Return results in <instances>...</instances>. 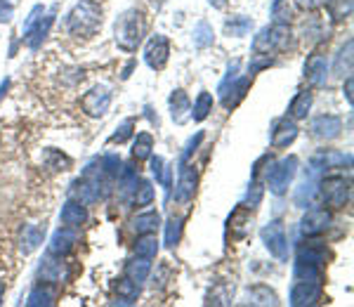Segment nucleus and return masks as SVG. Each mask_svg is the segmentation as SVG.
<instances>
[{"mask_svg":"<svg viewBox=\"0 0 354 307\" xmlns=\"http://www.w3.org/2000/svg\"><path fill=\"white\" fill-rule=\"evenodd\" d=\"M147 33V21L145 15L140 10H125V12L116 19V26H113V41H116L118 48L123 53H135L137 48L145 41Z\"/></svg>","mask_w":354,"mask_h":307,"instance_id":"1","label":"nucleus"},{"mask_svg":"<svg viewBox=\"0 0 354 307\" xmlns=\"http://www.w3.org/2000/svg\"><path fill=\"white\" fill-rule=\"evenodd\" d=\"M102 26V8L95 0H81L66 15V31L76 38H90Z\"/></svg>","mask_w":354,"mask_h":307,"instance_id":"2","label":"nucleus"},{"mask_svg":"<svg viewBox=\"0 0 354 307\" xmlns=\"http://www.w3.org/2000/svg\"><path fill=\"white\" fill-rule=\"evenodd\" d=\"M290 45V28L288 24H274V26H267L255 36L253 41V50L260 55H277V53H283Z\"/></svg>","mask_w":354,"mask_h":307,"instance_id":"3","label":"nucleus"},{"mask_svg":"<svg viewBox=\"0 0 354 307\" xmlns=\"http://www.w3.org/2000/svg\"><path fill=\"white\" fill-rule=\"evenodd\" d=\"M319 196H322V201L326 203L328 210L345 208L352 196L350 180L340 178V175H330V178L322 180V185H319Z\"/></svg>","mask_w":354,"mask_h":307,"instance_id":"4","label":"nucleus"},{"mask_svg":"<svg viewBox=\"0 0 354 307\" xmlns=\"http://www.w3.org/2000/svg\"><path fill=\"white\" fill-rule=\"evenodd\" d=\"M295 173H298V158L295 156L283 158L281 163H274V168L267 173V185H270L272 194H277V196L286 194Z\"/></svg>","mask_w":354,"mask_h":307,"instance_id":"5","label":"nucleus"},{"mask_svg":"<svg viewBox=\"0 0 354 307\" xmlns=\"http://www.w3.org/2000/svg\"><path fill=\"white\" fill-rule=\"evenodd\" d=\"M262 241H265L267 251H270L277 260H286L288 255V239H286V230L279 220H272L270 225L262 227L260 232Z\"/></svg>","mask_w":354,"mask_h":307,"instance_id":"6","label":"nucleus"},{"mask_svg":"<svg viewBox=\"0 0 354 307\" xmlns=\"http://www.w3.org/2000/svg\"><path fill=\"white\" fill-rule=\"evenodd\" d=\"M168 57H170V41L163 36V33H156V36L149 38L145 48V62L147 66L153 71H161L165 64H168Z\"/></svg>","mask_w":354,"mask_h":307,"instance_id":"7","label":"nucleus"},{"mask_svg":"<svg viewBox=\"0 0 354 307\" xmlns=\"http://www.w3.org/2000/svg\"><path fill=\"white\" fill-rule=\"evenodd\" d=\"M322 298H324L322 281H300V279H295L293 288H290V305H295V307L317 305Z\"/></svg>","mask_w":354,"mask_h":307,"instance_id":"8","label":"nucleus"},{"mask_svg":"<svg viewBox=\"0 0 354 307\" xmlns=\"http://www.w3.org/2000/svg\"><path fill=\"white\" fill-rule=\"evenodd\" d=\"M330 210L328 208H312L305 213V218L300 220V232L305 236H319L330 227Z\"/></svg>","mask_w":354,"mask_h":307,"instance_id":"9","label":"nucleus"},{"mask_svg":"<svg viewBox=\"0 0 354 307\" xmlns=\"http://www.w3.org/2000/svg\"><path fill=\"white\" fill-rule=\"evenodd\" d=\"M248 88H250V78L248 76H236L232 83H227V85H220V102H222V106H225L227 111H232L234 106L239 104L243 97H245V93H248Z\"/></svg>","mask_w":354,"mask_h":307,"instance_id":"10","label":"nucleus"},{"mask_svg":"<svg viewBox=\"0 0 354 307\" xmlns=\"http://www.w3.org/2000/svg\"><path fill=\"white\" fill-rule=\"evenodd\" d=\"M81 106H83V111L88 113V116H93V118L104 116V113L109 111V106H111V93H109V88H93L83 97Z\"/></svg>","mask_w":354,"mask_h":307,"instance_id":"11","label":"nucleus"},{"mask_svg":"<svg viewBox=\"0 0 354 307\" xmlns=\"http://www.w3.org/2000/svg\"><path fill=\"white\" fill-rule=\"evenodd\" d=\"M78 243V232L76 227H62L57 230L53 239H50V246H48V253L53 258H64L73 251V246Z\"/></svg>","mask_w":354,"mask_h":307,"instance_id":"12","label":"nucleus"},{"mask_svg":"<svg viewBox=\"0 0 354 307\" xmlns=\"http://www.w3.org/2000/svg\"><path fill=\"white\" fill-rule=\"evenodd\" d=\"M38 12V8L33 10V15H31V19H28V24L24 28V41L28 48H38L45 38H48V33H50V26H53V21H55V17H36Z\"/></svg>","mask_w":354,"mask_h":307,"instance_id":"13","label":"nucleus"},{"mask_svg":"<svg viewBox=\"0 0 354 307\" xmlns=\"http://www.w3.org/2000/svg\"><path fill=\"white\" fill-rule=\"evenodd\" d=\"M312 135L319 140H335L340 138L342 133V118L340 116H333V113H322L312 121Z\"/></svg>","mask_w":354,"mask_h":307,"instance_id":"14","label":"nucleus"},{"mask_svg":"<svg viewBox=\"0 0 354 307\" xmlns=\"http://www.w3.org/2000/svg\"><path fill=\"white\" fill-rule=\"evenodd\" d=\"M298 138V126L290 116H283L274 123V130H272V147L274 149H286L290 147Z\"/></svg>","mask_w":354,"mask_h":307,"instance_id":"15","label":"nucleus"},{"mask_svg":"<svg viewBox=\"0 0 354 307\" xmlns=\"http://www.w3.org/2000/svg\"><path fill=\"white\" fill-rule=\"evenodd\" d=\"M305 78H307V83L314 85V88H319V85L326 83V78H328V59H326V55L312 53L310 57H307V62H305Z\"/></svg>","mask_w":354,"mask_h":307,"instance_id":"16","label":"nucleus"},{"mask_svg":"<svg viewBox=\"0 0 354 307\" xmlns=\"http://www.w3.org/2000/svg\"><path fill=\"white\" fill-rule=\"evenodd\" d=\"M196 185H198V173L192 166H182L180 170V180H177L175 187V201L180 203H189L194 194H196Z\"/></svg>","mask_w":354,"mask_h":307,"instance_id":"17","label":"nucleus"},{"mask_svg":"<svg viewBox=\"0 0 354 307\" xmlns=\"http://www.w3.org/2000/svg\"><path fill=\"white\" fill-rule=\"evenodd\" d=\"M250 223H253V213H250L248 206L241 203V206L234 208V213L227 220V230L232 232V239H243L250 232V227H253Z\"/></svg>","mask_w":354,"mask_h":307,"instance_id":"18","label":"nucleus"},{"mask_svg":"<svg viewBox=\"0 0 354 307\" xmlns=\"http://www.w3.org/2000/svg\"><path fill=\"white\" fill-rule=\"evenodd\" d=\"M68 196H71L73 201H81L83 206H93L97 198H100V182H90L88 178L73 182Z\"/></svg>","mask_w":354,"mask_h":307,"instance_id":"19","label":"nucleus"},{"mask_svg":"<svg viewBox=\"0 0 354 307\" xmlns=\"http://www.w3.org/2000/svg\"><path fill=\"white\" fill-rule=\"evenodd\" d=\"M170 116H173L175 123H187L192 118V100L185 90H175L170 95Z\"/></svg>","mask_w":354,"mask_h":307,"instance_id":"20","label":"nucleus"},{"mask_svg":"<svg viewBox=\"0 0 354 307\" xmlns=\"http://www.w3.org/2000/svg\"><path fill=\"white\" fill-rule=\"evenodd\" d=\"M59 220H62V225L64 227H81L85 220H88V208L83 206L81 201H68L64 203V208H62V213H59Z\"/></svg>","mask_w":354,"mask_h":307,"instance_id":"21","label":"nucleus"},{"mask_svg":"<svg viewBox=\"0 0 354 307\" xmlns=\"http://www.w3.org/2000/svg\"><path fill=\"white\" fill-rule=\"evenodd\" d=\"M68 277V270L64 263L59 260H45V263L38 267V279L43 283H62Z\"/></svg>","mask_w":354,"mask_h":307,"instance_id":"22","label":"nucleus"},{"mask_svg":"<svg viewBox=\"0 0 354 307\" xmlns=\"http://www.w3.org/2000/svg\"><path fill=\"white\" fill-rule=\"evenodd\" d=\"M161 225V215L156 210H147V213H140L130 220V230L137 232V234H151V232L158 230Z\"/></svg>","mask_w":354,"mask_h":307,"instance_id":"23","label":"nucleus"},{"mask_svg":"<svg viewBox=\"0 0 354 307\" xmlns=\"http://www.w3.org/2000/svg\"><path fill=\"white\" fill-rule=\"evenodd\" d=\"M342 163H350V156L340 151H333V149H326V151H319L317 156L312 158V170H324V168H340Z\"/></svg>","mask_w":354,"mask_h":307,"instance_id":"24","label":"nucleus"},{"mask_svg":"<svg viewBox=\"0 0 354 307\" xmlns=\"http://www.w3.org/2000/svg\"><path fill=\"white\" fill-rule=\"evenodd\" d=\"M352 53H354V43H352V41H347V43L340 48V53L335 55L333 76H338V78H347V76H352V62H354Z\"/></svg>","mask_w":354,"mask_h":307,"instance_id":"25","label":"nucleus"},{"mask_svg":"<svg viewBox=\"0 0 354 307\" xmlns=\"http://www.w3.org/2000/svg\"><path fill=\"white\" fill-rule=\"evenodd\" d=\"M151 258H145V255H137L135 260H130V263H125V277L128 279H133L135 283H142L147 281V277H149L151 272Z\"/></svg>","mask_w":354,"mask_h":307,"instance_id":"26","label":"nucleus"},{"mask_svg":"<svg viewBox=\"0 0 354 307\" xmlns=\"http://www.w3.org/2000/svg\"><path fill=\"white\" fill-rule=\"evenodd\" d=\"M310 109H312V93L310 90H300L293 97V102L288 104V116L293 121H302V118H307Z\"/></svg>","mask_w":354,"mask_h":307,"instance_id":"27","label":"nucleus"},{"mask_svg":"<svg viewBox=\"0 0 354 307\" xmlns=\"http://www.w3.org/2000/svg\"><path fill=\"white\" fill-rule=\"evenodd\" d=\"M326 258H328V248L324 243H307V246L298 248V260H305V263L324 267Z\"/></svg>","mask_w":354,"mask_h":307,"instance_id":"28","label":"nucleus"},{"mask_svg":"<svg viewBox=\"0 0 354 307\" xmlns=\"http://www.w3.org/2000/svg\"><path fill=\"white\" fill-rule=\"evenodd\" d=\"M43 243V232L38 225H26L24 232H21V253L28 255L33 253L38 246Z\"/></svg>","mask_w":354,"mask_h":307,"instance_id":"29","label":"nucleus"},{"mask_svg":"<svg viewBox=\"0 0 354 307\" xmlns=\"http://www.w3.org/2000/svg\"><path fill=\"white\" fill-rule=\"evenodd\" d=\"M352 8H354V0H326V10H328L330 19H333L335 24L350 19Z\"/></svg>","mask_w":354,"mask_h":307,"instance_id":"30","label":"nucleus"},{"mask_svg":"<svg viewBox=\"0 0 354 307\" xmlns=\"http://www.w3.org/2000/svg\"><path fill=\"white\" fill-rule=\"evenodd\" d=\"M293 275H295V279H300V281H322V267L305 263V260H295Z\"/></svg>","mask_w":354,"mask_h":307,"instance_id":"31","label":"nucleus"},{"mask_svg":"<svg viewBox=\"0 0 354 307\" xmlns=\"http://www.w3.org/2000/svg\"><path fill=\"white\" fill-rule=\"evenodd\" d=\"M151 149H153L151 133H137L135 145H133V158H137V161H145V158L151 156Z\"/></svg>","mask_w":354,"mask_h":307,"instance_id":"32","label":"nucleus"},{"mask_svg":"<svg viewBox=\"0 0 354 307\" xmlns=\"http://www.w3.org/2000/svg\"><path fill=\"white\" fill-rule=\"evenodd\" d=\"M210 111H213V95H210V93H201L196 97V102H194V106H192V118L201 123V121L208 118Z\"/></svg>","mask_w":354,"mask_h":307,"instance_id":"33","label":"nucleus"},{"mask_svg":"<svg viewBox=\"0 0 354 307\" xmlns=\"http://www.w3.org/2000/svg\"><path fill=\"white\" fill-rule=\"evenodd\" d=\"M158 253V239L151 234H140L135 241V255H145V258H156Z\"/></svg>","mask_w":354,"mask_h":307,"instance_id":"34","label":"nucleus"},{"mask_svg":"<svg viewBox=\"0 0 354 307\" xmlns=\"http://www.w3.org/2000/svg\"><path fill=\"white\" fill-rule=\"evenodd\" d=\"M213 43H215L213 26H210L208 21H198V24L194 26V45H196V48H210Z\"/></svg>","mask_w":354,"mask_h":307,"instance_id":"35","label":"nucleus"},{"mask_svg":"<svg viewBox=\"0 0 354 307\" xmlns=\"http://www.w3.org/2000/svg\"><path fill=\"white\" fill-rule=\"evenodd\" d=\"M182 232H185V218H170L165 225V246L175 248L182 239Z\"/></svg>","mask_w":354,"mask_h":307,"instance_id":"36","label":"nucleus"},{"mask_svg":"<svg viewBox=\"0 0 354 307\" xmlns=\"http://www.w3.org/2000/svg\"><path fill=\"white\" fill-rule=\"evenodd\" d=\"M116 293H118V298L123 300V303H135L137 298H140V283H135L133 279H118L116 283Z\"/></svg>","mask_w":354,"mask_h":307,"instance_id":"37","label":"nucleus"},{"mask_svg":"<svg viewBox=\"0 0 354 307\" xmlns=\"http://www.w3.org/2000/svg\"><path fill=\"white\" fill-rule=\"evenodd\" d=\"M55 303V291H50L48 288V283H38L36 288L31 291V295H28V300H26V305H31V307H36V305H53Z\"/></svg>","mask_w":354,"mask_h":307,"instance_id":"38","label":"nucleus"},{"mask_svg":"<svg viewBox=\"0 0 354 307\" xmlns=\"http://www.w3.org/2000/svg\"><path fill=\"white\" fill-rule=\"evenodd\" d=\"M248 298L253 305H279V298L277 293L272 291V288L267 286H253L248 291Z\"/></svg>","mask_w":354,"mask_h":307,"instance_id":"39","label":"nucleus"},{"mask_svg":"<svg viewBox=\"0 0 354 307\" xmlns=\"http://www.w3.org/2000/svg\"><path fill=\"white\" fill-rule=\"evenodd\" d=\"M151 158V173L153 178H156V182H161V185L165 187V189H170V175H173V168L165 166V161L161 156H149Z\"/></svg>","mask_w":354,"mask_h":307,"instance_id":"40","label":"nucleus"},{"mask_svg":"<svg viewBox=\"0 0 354 307\" xmlns=\"http://www.w3.org/2000/svg\"><path fill=\"white\" fill-rule=\"evenodd\" d=\"M153 203V187L151 182H140V187H135L133 206L135 208H147Z\"/></svg>","mask_w":354,"mask_h":307,"instance_id":"41","label":"nucleus"},{"mask_svg":"<svg viewBox=\"0 0 354 307\" xmlns=\"http://www.w3.org/2000/svg\"><path fill=\"white\" fill-rule=\"evenodd\" d=\"M250 26H253V21L248 19V17H232V19L225 21V31L230 33V36H245V33L250 31Z\"/></svg>","mask_w":354,"mask_h":307,"instance_id":"42","label":"nucleus"},{"mask_svg":"<svg viewBox=\"0 0 354 307\" xmlns=\"http://www.w3.org/2000/svg\"><path fill=\"white\" fill-rule=\"evenodd\" d=\"M102 173L116 178V175L121 173V158H118L116 154H106V156L102 158Z\"/></svg>","mask_w":354,"mask_h":307,"instance_id":"43","label":"nucleus"},{"mask_svg":"<svg viewBox=\"0 0 354 307\" xmlns=\"http://www.w3.org/2000/svg\"><path fill=\"white\" fill-rule=\"evenodd\" d=\"M48 166L53 170H68L71 168V158L59 151H48Z\"/></svg>","mask_w":354,"mask_h":307,"instance_id":"44","label":"nucleus"},{"mask_svg":"<svg viewBox=\"0 0 354 307\" xmlns=\"http://www.w3.org/2000/svg\"><path fill=\"white\" fill-rule=\"evenodd\" d=\"M274 64V59L270 55H260V53H255L253 55V62L248 64V73L253 76V73H258V71H262V69H270V66Z\"/></svg>","mask_w":354,"mask_h":307,"instance_id":"45","label":"nucleus"},{"mask_svg":"<svg viewBox=\"0 0 354 307\" xmlns=\"http://www.w3.org/2000/svg\"><path fill=\"white\" fill-rule=\"evenodd\" d=\"M133 128H135V121H133V118H128V121H125L123 126L111 135L109 142H113V145H116V142H118V145H123V142L128 140L130 135H133Z\"/></svg>","mask_w":354,"mask_h":307,"instance_id":"46","label":"nucleus"},{"mask_svg":"<svg viewBox=\"0 0 354 307\" xmlns=\"http://www.w3.org/2000/svg\"><path fill=\"white\" fill-rule=\"evenodd\" d=\"M260 198H262V187L258 185V182L253 180V185H250V189H248V198H245L243 206L255 208V206H258V203H260Z\"/></svg>","mask_w":354,"mask_h":307,"instance_id":"47","label":"nucleus"},{"mask_svg":"<svg viewBox=\"0 0 354 307\" xmlns=\"http://www.w3.org/2000/svg\"><path fill=\"white\" fill-rule=\"evenodd\" d=\"M201 140H203V133H198L196 138H194V140H189V145L185 147V154H182V166H185V163L189 161V156H192L194 151H196V147L201 145Z\"/></svg>","mask_w":354,"mask_h":307,"instance_id":"48","label":"nucleus"},{"mask_svg":"<svg viewBox=\"0 0 354 307\" xmlns=\"http://www.w3.org/2000/svg\"><path fill=\"white\" fill-rule=\"evenodd\" d=\"M322 3L324 0H295V5H298L300 10H305V12H314Z\"/></svg>","mask_w":354,"mask_h":307,"instance_id":"49","label":"nucleus"},{"mask_svg":"<svg viewBox=\"0 0 354 307\" xmlns=\"http://www.w3.org/2000/svg\"><path fill=\"white\" fill-rule=\"evenodd\" d=\"M352 90H354V81H352V76H347V81H345V88H342V93H345V97H347V104H354V95H352Z\"/></svg>","mask_w":354,"mask_h":307,"instance_id":"50","label":"nucleus"},{"mask_svg":"<svg viewBox=\"0 0 354 307\" xmlns=\"http://www.w3.org/2000/svg\"><path fill=\"white\" fill-rule=\"evenodd\" d=\"M12 19V8L5 5V0H0V21H10Z\"/></svg>","mask_w":354,"mask_h":307,"instance_id":"51","label":"nucleus"},{"mask_svg":"<svg viewBox=\"0 0 354 307\" xmlns=\"http://www.w3.org/2000/svg\"><path fill=\"white\" fill-rule=\"evenodd\" d=\"M210 5H213L215 10H225L227 8V3H230V0H208Z\"/></svg>","mask_w":354,"mask_h":307,"instance_id":"52","label":"nucleus"},{"mask_svg":"<svg viewBox=\"0 0 354 307\" xmlns=\"http://www.w3.org/2000/svg\"><path fill=\"white\" fill-rule=\"evenodd\" d=\"M8 88H10V81H5L3 85H0V100H3L5 93H8Z\"/></svg>","mask_w":354,"mask_h":307,"instance_id":"53","label":"nucleus"},{"mask_svg":"<svg viewBox=\"0 0 354 307\" xmlns=\"http://www.w3.org/2000/svg\"><path fill=\"white\" fill-rule=\"evenodd\" d=\"M3 293H5V286L0 283V300H3Z\"/></svg>","mask_w":354,"mask_h":307,"instance_id":"54","label":"nucleus"}]
</instances>
